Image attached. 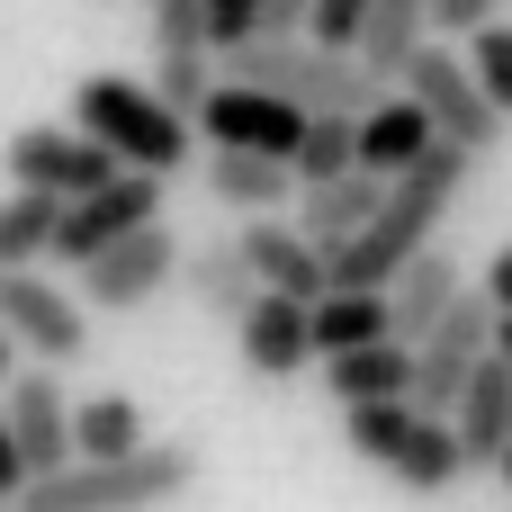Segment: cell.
<instances>
[{"label": "cell", "instance_id": "obj_33", "mask_svg": "<svg viewBox=\"0 0 512 512\" xmlns=\"http://www.w3.org/2000/svg\"><path fill=\"white\" fill-rule=\"evenodd\" d=\"M306 9L315 0H261V27L252 36H306Z\"/></svg>", "mask_w": 512, "mask_h": 512}, {"label": "cell", "instance_id": "obj_6", "mask_svg": "<svg viewBox=\"0 0 512 512\" xmlns=\"http://www.w3.org/2000/svg\"><path fill=\"white\" fill-rule=\"evenodd\" d=\"M396 90H414V99H423V117H432V135L468 144L477 162L504 144V126H512L504 108L486 99V81L468 72V54H459V45H441V36H423V45L396 63Z\"/></svg>", "mask_w": 512, "mask_h": 512}, {"label": "cell", "instance_id": "obj_30", "mask_svg": "<svg viewBox=\"0 0 512 512\" xmlns=\"http://www.w3.org/2000/svg\"><path fill=\"white\" fill-rule=\"evenodd\" d=\"M153 45H207V54H216L207 0H153Z\"/></svg>", "mask_w": 512, "mask_h": 512}, {"label": "cell", "instance_id": "obj_22", "mask_svg": "<svg viewBox=\"0 0 512 512\" xmlns=\"http://www.w3.org/2000/svg\"><path fill=\"white\" fill-rule=\"evenodd\" d=\"M423 144H432V117H423L414 90H378V99L360 108V162H369V171H405Z\"/></svg>", "mask_w": 512, "mask_h": 512}, {"label": "cell", "instance_id": "obj_34", "mask_svg": "<svg viewBox=\"0 0 512 512\" xmlns=\"http://www.w3.org/2000/svg\"><path fill=\"white\" fill-rule=\"evenodd\" d=\"M18 495H27V459H18V432L0 414V504H18Z\"/></svg>", "mask_w": 512, "mask_h": 512}, {"label": "cell", "instance_id": "obj_7", "mask_svg": "<svg viewBox=\"0 0 512 512\" xmlns=\"http://www.w3.org/2000/svg\"><path fill=\"white\" fill-rule=\"evenodd\" d=\"M162 216V171H108L99 189H81V198H63V216H54V243H45V261H63V270H81L90 252H108L117 234H135V225H153Z\"/></svg>", "mask_w": 512, "mask_h": 512}, {"label": "cell", "instance_id": "obj_8", "mask_svg": "<svg viewBox=\"0 0 512 512\" xmlns=\"http://www.w3.org/2000/svg\"><path fill=\"white\" fill-rule=\"evenodd\" d=\"M171 279H180V234L153 216V225H135V234H117L108 252L81 261V306H90V315H135V306H153Z\"/></svg>", "mask_w": 512, "mask_h": 512}, {"label": "cell", "instance_id": "obj_3", "mask_svg": "<svg viewBox=\"0 0 512 512\" xmlns=\"http://www.w3.org/2000/svg\"><path fill=\"white\" fill-rule=\"evenodd\" d=\"M342 441H351V459H369V468H378L387 486H405V495H450V486L468 477L450 414H423L414 396L342 405Z\"/></svg>", "mask_w": 512, "mask_h": 512}, {"label": "cell", "instance_id": "obj_29", "mask_svg": "<svg viewBox=\"0 0 512 512\" xmlns=\"http://www.w3.org/2000/svg\"><path fill=\"white\" fill-rule=\"evenodd\" d=\"M369 9H378V0H315V9H306V36H315V45H351V54H360Z\"/></svg>", "mask_w": 512, "mask_h": 512}, {"label": "cell", "instance_id": "obj_38", "mask_svg": "<svg viewBox=\"0 0 512 512\" xmlns=\"http://www.w3.org/2000/svg\"><path fill=\"white\" fill-rule=\"evenodd\" d=\"M495 477H504V486H512V450H504V459H495Z\"/></svg>", "mask_w": 512, "mask_h": 512}, {"label": "cell", "instance_id": "obj_2", "mask_svg": "<svg viewBox=\"0 0 512 512\" xmlns=\"http://www.w3.org/2000/svg\"><path fill=\"white\" fill-rule=\"evenodd\" d=\"M207 459L189 441H144L126 459H72L54 477H27L18 512H171L198 495Z\"/></svg>", "mask_w": 512, "mask_h": 512}, {"label": "cell", "instance_id": "obj_12", "mask_svg": "<svg viewBox=\"0 0 512 512\" xmlns=\"http://www.w3.org/2000/svg\"><path fill=\"white\" fill-rule=\"evenodd\" d=\"M108 171H126L90 126H18L9 135V180H27V189H54V198H81V189H99Z\"/></svg>", "mask_w": 512, "mask_h": 512}, {"label": "cell", "instance_id": "obj_15", "mask_svg": "<svg viewBox=\"0 0 512 512\" xmlns=\"http://www.w3.org/2000/svg\"><path fill=\"white\" fill-rule=\"evenodd\" d=\"M0 414H9V432H18V459H27V477H54V468H72V414H63V387H54V369H27V378H9V387H0Z\"/></svg>", "mask_w": 512, "mask_h": 512}, {"label": "cell", "instance_id": "obj_16", "mask_svg": "<svg viewBox=\"0 0 512 512\" xmlns=\"http://www.w3.org/2000/svg\"><path fill=\"white\" fill-rule=\"evenodd\" d=\"M378 198H387V171H369V162H351V171H333V180H297V225H306V243H324V261L378 216Z\"/></svg>", "mask_w": 512, "mask_h": 512}, {"label": "cell", "instance_id": "obj_9", "mask_svg": "<svg viewBox=\"0 0 512 512\" xmlns=\"http://www.w3.org/2000/svg\"><path fill=\"white\" fill-rule=\"evenodd\" d=\"M486 351H495V297H486V288H459L450 315L414 342V387H405V396H414L423 414H450L459 387H468V369H477Z\"/></svg>", "mask_w": 512, "mask_h": 512}, {"label": "cell", "instance_id": "obj_28", "mask_svg": "<svg viewBox=\"0 0 512 512\" xmlns=\"http://www.w3.org/2000/svg\"><path fill=\"white\" fill-rule=\"evenodd\" d=\"M468 72L486 81V99L512 117V27L504 18H486V27H468Z\"/></svg>", "mask_w": 512, "mask_h": 512}, {"label": "cell", "instance_id": "obj_32", "mask_svg": "<svg viewBox=\"0 0 512 512\" xmlns=\"http://www.w3.org/2000/svg\"><path fill=\"white\" fill-rule=\"evenodd\" d=\"M486 18H504V0H432V36H468Z\"/></svg>", "mask_w": 512, "mask_h": 512}, {"label": "cell", "instance_id": "obj_26", "mask_svg": "<svg viewBox=\"0 0 512 512\" xmlns=\"http://www.w3.org/2000/svg\"><path fill=\"white\" fill-rule=\"evenodd\" d=\"M423 36H432V0H378V9H369V36H360V63H369L378 81H396V63H405Z\"/></svg>", "mask_w": 512, "mask_h": 512}, {"label": "cell", "instance_id": "obj_39", "mask_svg": "<svg viewBox=\"0 0 512 512\" xmlns=\"http://www.w3.org/2000/svg\"><path fill=\"white\" fill-rule=\"evenodd\" d=\"M0 512H9V504H0Z\"/></svg>", "mask_w": 512, "mask_h": 512}, {"label": "cell", "instance_id": "obj_37", "mask_svg": "<svg viewBox=\"0 0 512 512\" xmlns=\"http://www.w3.org/2000/svg\"><path fill=\"white\" fill-rule=\"evenodd\" d=\"M9 351H18V342H9V333H0V387H9V378H18V369H9Z\"/></svg>", "mask_w": 512, "mask_h": 512}, {"label": "cell", "instance_id": "obj_21", "mask_svg": "<svg viewBox=\"0 0 512 512\" xmlns=\"http://www.w3.org/2000/svg\"><path fill=\"white\" fill-rule=\"evenodd\" d=\"M171 288H189V306H198V315H225V324L261 297L243 243H198V252H180V279H171Z\"/></svg>", "mask_w": 512, "mask_h": 512}, {"label": "cell", "instance_id": "obj_20", "mask_svg": "<svg viewBox=\"0 0 512 512\" xmlns=\"http://www.w3.org/2000/svg\"><path fill=\"white\" fill-rule=\"evenodd\" d=\"M198 180H207L216 207H243V216H270V207L297 198V171H288L279 153H234V144H216V162H207Z\"/></svg>", "mask_w": 512, "mask_h": 512}, {"label": "cell", "instance_id": "obj_35", "mask_svg": "<svg viewBox=\"0 0 512 512\" xmlns=\"http://www.w3.org/2000/svg\"><path fill=\"white\" fill-rule=\"evenodd\" d=\"M477 288H486V297H495V306L512 315V243L495 252V261H486V279H477Z\"/></svg>", "mask_w": 512, "mask_h": 512}, {"label": "cell", "instance_id": "obj_19", "mask_svg": "<svg viewBox=\"0 0 512 512\" xmlns=\"http://www.w3.org/2000/svg\"><path fill=\"white\" fill-rule=\"evenodd\" d=\"M324 387H333V405H369V396H405V387H414V342L378 333V342H351V351H324Z\"/></svg>", "mask_w": 512, "mask_h": 512}, {"label": "cell", "instance_id": "obj_1", "mask_svg": "<svg viewBox=\"0 0 512 512\" xmlns=\"http://www.w3.org/2000/svg\"><path fill=\"white\" fill-rule=\"evenodd\" d=\"M468 171H477V153L468 144H450V135H432L405 171H387V198H378V216L333 252V288H387L432 234H441V216L459 207V189H468Z\"/></svg>", "mask_w": 512, "mask_h": 512}, {"label": "cell", "instance_id": "obj_25", "mask_svg": "<svg viewBox=\"0 0 512 512\" xmlns=\"http://www.w3.org/2000/svg\"><path fill=\"white\" fill-rule=\"evenodd\" d=\"M153 432H144V414L126 405V396H90V405H72V459H126V450H144Z\"/></svg>", "mask_w": 512, "mask_h": 512}, {"label": "cell", "instance_id": "obj_18", "mask_svg": "<svg viewBox=\"0 0 512 512\" xmlns=\"http://www.w3.org/2000/svg\"><path fill=\"white\" fill-rule=\"evenodd\" d=\"M468 279H459V261L441 252V243H423L396 279H387V324H396V342H423L441 315H450V297H459Z\"/></svg>", "mask_w": 512, "mask_h": 512}, {"label": "cell", "instance_id": "obj_36", "mask_svg": "<svg viewBox=\"0 0 512 512\" xmlns=\"http://www.w3.org/2000/svg\"><path fill=\"white\" fill-rule=\"evenodd\" d=\"M495 360L512 369V315H504V306H495Z\"/></svg>", "mask_w": 512, "mask_h": 512}, {"label": "cell", "instance_id": "obj_23", "mask_svg": "<svg viewBox=\"0 0 512 512\" xmlns=\"http://www.w3.org/2000/svg\"><path fill=\"white\" fill-rule=\"evenodd\" d=\"M306 315H315V360H324V351H351V342L396 333V324H387V288H324Z\"/></svg>", "mask_w": 512, "mask_h": 512}, {"label": "cell", "instance_id": "obj_4", "mask_svg": "<svg viewBox=\"0 0 512 512\" xmlns=\"http://www.w3.org/2000/svg\"><path fill=\"white\" fill-rule=\"evenodd\" d=\"M225 81L279 90L297 108H369L387 90L351 45H315V36H243V45H225Z\"/></svg>", "mask_w": 512, "mask_h": 512}, {"label": "cell", "instance_id": "obj_13", "mask_svg": "<svg viewBox=\"0 0 512 512\" xmlns=\"http://www.w3.org/2000/svg\"><path fill=\"white\" fill-rule=\"evenodd\" d=\"M234 351H243V369H252L261 387H288V378L315 360V315H306V297L261 288V297L234 315Z\"/></svg>", "mask_w": 512, "mask_h": 512}, {"label": "cell", "instance_id": "obj_24", "mask_svg": "<svg viewBox=\"0 0 512 512\" xmlns=\"http://www.w3.org/2000/svg\"><path fill=\"white\" fill-rule=\"evenodd\" d=\"M54 216H63V198L18 180V189L0 198V270H27V261H45V243H54Z\"/></svg>", "mask_w": 512, "mask_h": 512}, {"label": "cell", "instance_id": "obj_14", "mask_svg": "<svg viewBox=\"0 0 512 512\" xmlns=\"http://www.w3.org/2000/svg\"><path fill=\"white\" fill-rule=\"evenodd\" d=\"M234 243H243V261H252V279H261V288H279V297H306V306H315V297L333 288L324 243H306V225H297V216H279V207H270V216H252Z\"/></svg>", "mask_w": 512, "mask_h": 512}, {"label": "cell", "instance_id": "obj_17", "mask_svg": "<svg viewBox=\"0 0 512 512\" xmlns=\"http://www.w3.org/2000/svg\"><path fill=\"white\" fill-rule=\"evenodd\" d=\"M450 432H459V459H468V468H495L512 450V369L495 351L468 369V387H459V405H450Z\"/></svg>", "mask_w": 512, "mask_h": 512}, {"label": "cell", "instance_id": "obj_11", "mask_svg": "<svg viewBox=\"0 0 512 512\" xmlns=\"http://www.w3.org/2000/svg\"><path fill=\"white\" fill-rule=\"evenodd\" d=\"M189 126H207V144H234V153H297V135H306V108L297 99H279V90H252V81H216L207 99H198V117Z\"/></svg>", "mask_w": 512, "mask_h": 512}, {"label": "cell", "instance_id": "obj_5", "mask_svg": "<svg viewBox=\"0 0 512 512\" xmlns=\"http://www.w3.org/2000/svg\"><path fill=\"white\" fill-rule=\"evenodd\" d=\"M72 117H81V126H90L117 162L162 171V180L189 162V135H198V126H189V117L153 90V81H126V72H90V81L72 90Z\"/></svg>", "mask_w": 512, "mask_h": 512}, {"label": "cell", "instance_id": "obj_27", "mask_svg": "<svg viewBox=\"0 0 512 512\" xmlns=\"http://www.w3.org/2000/svg\"><path fill=\"white\" fill-rule=\"evenodd\" d=\"M153 90H162L180 117H198V99L216 90V63H207V45H153Z\"/></svg>", "mask_w": 512, "mask_h": 512}, {"label": "cell", "instance_id": "obj_10", "mask_svg": "<svg viewBox=\"0 0 512 512\" xmlns=\"http://www.w3.org/2000/svg\"><path fill=\"white\" fill-rule=\"evenodd\" d=\"M0 333H9L18 351H36L45 369H72V360L90 351V306H81L72 288H54V279L27 261V270H0Z\"/></svg>", "mask_w": 512, "mask_h": 512}, {"label": "cell", "instance_id": "obj_31", "mask_svg": "<svg viewBox=\"0 0 512 512\" xmlns=\"http://www.w3.org/2000/svg\"><path fill=\"white\" fill-rule=\"evenodd\" d=\"M252 27H261V0H207V36H216V54L243 45Z\"/></svg>", "mask_w": 512, "mask_h": 512}]
</instances>
